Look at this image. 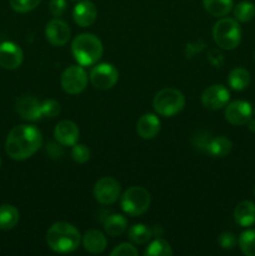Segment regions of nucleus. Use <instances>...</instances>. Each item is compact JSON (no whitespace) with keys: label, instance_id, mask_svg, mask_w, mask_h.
I'll return each instance as SVG.
<instances>
[{"label":"nucleus","instance_id":"f257e3e1","mask_svg":"<svg viewBox=\"0 0 255 256\" xmlns=\"http://www.w3.org/2000/svg\"><path fill=\"white\" fill-rule=\"evenodd\" d=\"M42 145L40 130L34 125H18L8 134L5 152L12 160L29 159Z\"/></svg>","mask_w":255,"mask_h":256},{"label":"nucleus","instance_id":"f03ea898","mask_svg":"<svg viewBox=\"0 0 255 256\" xmlns=\"http://www.w3.org/2000/svg\"><path fill=\"white\" fill-rule=\"evenodd\" d=\"M80 232L74 225L65 222H55L46 232L48 246L55 252L66 254L78 249L80 244Z\"/></svg>","mask_w":255,"mask_h":256},{"label":"nucleus","instance_id":"7ed1b4c3","mask_svg":"<svg viewBox=\"0 0 255 256\" xmlns=\"http://www.w3.org/2000/svg\"><path fill=\"white\" fill-rule=\"evenodd\" d=\"M102 52L104 49L99 38L89 32L78 35L72 42V56L82 66L94 65L102 58Z\"/></svg>","mask_w":255,"mask_h":256},{"label":"nucleus","instance_id":"20e7f679","mask_svg":"<svg viewBox=\"0 0 255 256\" xmlns=\"http://www.w3.org/2000/svg\"><path fill=\"white\" fill-rule=\"evenodd\" d=\"M212 36L218 46L224 50H232L242 42V29L236 19L222 18L212 28Z\"/></svg>","mask_w":255,"mask_h":256},{"label":"nucleus","instance_id":"39448f33","mask_svg":"<svg viewBox=\"0 0 255 256\" xmlns=\"http://www.w3.org/2000/svg\"><path fill=\"white\" fill-rule=\"evenodd\" d=\"M155 112L165 118H170L182 112L185 106V98L182 92L174 88H165L156 92L154 98Z\"/></svg>","mask_w":255,"mask_h":256},{"label":"nucleus","instance_id":"423d86ee","mask_svg":"<svg viewBox=\"0 0 255 256\" xmlns=\"http://www.w3.org/2000/svg\"><path fill=\"white\" fill-rule=\"evenodd\" d=\"M152 196L146 189L142 186L129 188L122 196V209L130 216H140L148 212Z\"/></svg>","mask_w":255,"mask_h":256},{"label":"nucleus","instance_id":"0eeeda50","mask_svg":"<svg viewBox=\"0 0 255 256\" xmlns=\"http://www.w3.org/2000/svg\"><path fill=\"white\" fill-rule=\"evenodd\" d=\"M62 90L70 95H76L84 92L88 84L86 72L82 65H72L64 70L60 78Z\"/></svg>","mask_w":255,"mask_h":256},{"label":"nucleus","instance_id":"6e6552de","mask_svg":"<svg viewBox=\"0 0 255 256\" xmlns=\"http://www.w3.org/2000/svg\"><path fill=\"white\" fill-rule=\"evenodd\" d=\"M118 80H119V72L116 68L108 62L95 65L90 72V82L98 89H112Z\"/></svg>","mask_w":255,"mask_h":256},{"label":"nucleus","instance_id":"1a4fd4ad","mask_svg":"<svg viewBox=\"0 0 255 256\" xmlns=\"http://www.w3.org/2000/svg\"><path fill=\"white\" fill-rule=\"evenodd\" d=\"M94 196L100 204H114L120 198V184L110 176L102 178L94 186Z\"/></svg>","mask_w":255,"mask_h":256},{"label":"nucleus","instance_id":"9d476101","mask_svg":"<svg viewBox=\"0 0 255 256\" xmlns=\"http://www.w3.org/2000/svg\"><path fill=\"white\" fill-rule=\"evenodd\" d=\"M252 105L245 100H235L230 102L225 109V119L235 126L248 124V122L252 119Z\"/></svg>","mask_w":255,"mask_h":256},{"label":"nucleus","instance_id":"9b49d317","mask_svg":"<svg viewBox=\"0 0 255 256\" xmlns=\"http://www.w3.org/2000/svg\"><path fill=\"white\" fill-rule=\"evenodd\" d=\"M24 52L22 48L12 42H4L0 44V66L6 70H14L22 65Z\"/></svg>","mask_w":255,"mask_h":256},{"label":"nucleus","instance_id":"f8f14e48","mask_svg":"<svg viewBox=\"0 0 255 256\" xmlns=\"http://www.w3.org/2000/svg\"><path fill=\"white\" fill-rule=\"evenodd\" d=\"M230 99L229 90L220 84H215L205 89L202 95V102L205 108L219 110L228 104Z\"/></svg>","mask_w":255,"mask_h":256},{"label":"nucleus","instance_id":"ddd939ff","mask_svg":"<svg viewBox=\"0 0 255 256\" xmlns=\"http://www.w3.org/2000/svg\"><path fill=\"white\" fill-rule=\"evenodd\" d=\"M45 36L54 46H64L70 39V29L65 22L60 19L50 20L45 28Z\"/></svg>","mask_w":255,"mask_h":256},{"label":"nucleus","instance_id":"4468645a","mask_svg":"<svg viewBox=\"0 0 255 256\" xmlns=\"http://www.w3.org/2000/svg\"><path fill=\"white\" fill-rule=\"evenodd\" d=\"M16 112L28 122H36L42 118V102L32 96L20 98L15 105Z\"/></svg>","mask_w":255,"mask_h":256},{"label":"nucleus","instance_id":"2eb2a0df","mask_svg":"<svg viewBox=\"0 0 255 256\" xmlns=\"http://www.w3.org/2000/svg\"><path fill=\"white\" fill-rule=\"evenodd\" d=\"M54 136L62 146H72L79 139V128L70 120H62L55 126Z\"/></svg>","mask_w":255,"mask_h":256},{"label":"nucleus","instance_id":"dca6fc26","mask_svg":"<svg viewBox=\"0 0 255 256\" xmlns=\"http://www.w3.org/2000/svg\"><path fill=\"white\" fill-rule=\"evenodd\" d=\"M96 6L94 5V2H89V0L79 2L74 6V10H72L74 22L82 28H88L94 24L95 20H96Z\"/></svg>","mask_w":255,"mask_h":256},{"label":"nucleus","instance_id":"f3484780","mask_svg":"<svg viewBox=\"0 0 255 256\" xmlns=\"http://www.w3.org/2000/svg\"><path fill=\"white\" fill-rule=\"evenodd\" d=\"M136 132L142 139H152L160 132V120L155 114H144L140 116L136 124Z\"/></svg>","mask_w":255,"mask_h":256},{"label":"nucleus","instance_id":"a211bd4d","mask_svg":"<svg viewBox=\"0 0 255 256\" xmlns=\"http://www.w3.org/2000/svg\"><path fill=\"white\" fill-rule=\"evenodd\" d=\"M106 238L99 230H89L82 236V246L90 254H100L106 249Z\"/></svg>","mask_w":255,"mask_h":256},{"label":"nucleus","instance_id":"6ab92c4d","mask_svg":"<svg viewBox=\"0 0 255 256\" xmlns=\"http://www.w3.org/2000/svg\"><path fill=\"white\" fill-rule=\"evenodd\" d=\"M234 219L238 225L249 228L255 224V204L249 200L239 202L234 210Z\"/></svg>","mask_w":255,"mask_h":256},{"label":"nucleus","instance_id":"aec40b11","mask_svg":"<svg viewBox=\"0 0 255 256\" xmlns=\"http://www.w3.org/2000/svg\"><path fill=\"white\" fill-rule=\"evenodd\" d=\"M19 222V212L15 206L10 204H4L0 206V230L6 232L16 226Z\"/></svg>","mask_w":255,"mask_h":256},{"label":"nucleus","instance_id":"412c9836","mask_svg":"<svg viewBox=\"0 0 255 256\" xmlns=\"http://www.w3.org/2000/svg\"><path fill=\"white\" fill-rule=\"evenodd\" d=\"M228 82L232 90L242 92L249 86L250 72L244 68H235L230 72L229 76H228Z\"/></svg>","mask_w":255,"mask_h":256},{"label":"nucleus","instance_id":"4be33fe9","mask_svg":"<svg viewBox=\"0 0 255 256\" xmlns=\"http://www.w3.org/2000/svg\"><path fill=\"white\" fill-rule=\"evenodd\" d=\"M202 4L210 15L216 18L228 15L234 6L232 0H202Z\"/></svg>","mask_w":255,"mask_h":256},{"label":"nucleus","instance_id":"5701e85b","mask_svg":"<svg viewBox=\"0 0 255 256\" xmlns=\"http://www.w3.org/2000/svg\"><path fill=\"white\" fill-rule=\"evenodd\" d=\"M128 220L120 214H112L104 222V230L110 236H119L126 230Z\"/></svg>","mask_w":255,"mask_h":256},{"label":"nucleus","instance_id":"b1692460","mask_svg":"<svg viewBox=\"0 0 255 256\" xmlns=\"http://www.w3.org/2000/svg\"><path fill=\"white\" fill-rule=\"evenodd\" d=\"M232 144L228 138L218 136L210 140L206 146V152L214 158H224L232 152Z\"/></svg>","mask_w":255,"mask_h":256},{"label":"nucleus","instance_id":"393cba45","mask_svg":"<svg viewBox=\"0 0 255 256\" xmlns=\"http://www.w3.org/2000/svg\"><path fill=\"white\" fill-rule=\"evenodd\" d=\"M129 239L135 244H146L152 236V230L144 224H136L128 230Z\"/></svg>","mask_w":255,"mask_h":256},{"label":"nucleus","instance_id":"a878e982","mask_svg":"<svg viewBox=\"0 0 255 256\" xmlns=\"http://www.w3.org/2000/svg\"><path fill=\"white\" fill-rule=\"evenodd\" d=\"M240 250L246 256H255V229H249L242 232L238 239Z\"/></svg>","mask_w":255,"mask_h":256},{"label":"nucleus","instance_id":"bb28decb","mask_svg":"<svg viewBox=\"0 0 255 256\" xmlns=\"http://www.w3.org/2000/svg\"><path fill=\"white\" fill-rule=\"evenodd\" d=\"M234 16L238 22H248L255 16V5L250 2H242L234 8Z\"/></svg>","mask_w":255,"mask_h":256},{"label":"nucleus","instance_id":"cd10ccee","mask_svg":"<svg viewBox=\"0 0 255 256\" xmlns=\"http://www.w3.org/2000/svg\"><path fill=\"white\" fill-rule=\"evenodd\" d=\"M146 256H172V250L169 242L162 239H156L145 250Z\"/></svg>","mask_w":255,"mask_h":256},{"label":"nucleus","instance_id":"c85d7f7f","mask_svg":"<svg viewBox=\"0 0 255 256\" xmlns=\"http://www.w3.org/2000/svg\"><path fill=\"white\" fill-rule=\"evenodd\" d=\"M42 0H10V6L16 12H29L34 10Z\"/></svg>","mask_w":255,"mask_h":256},{"label":"nucleus","instance_id":"c756f323","mask_svg":"<svg viewBox=\"0 0 255 256\" xmlns=\"http://www.w3.org/2000/svg\"><path fill=\"white\" fill-rule=\"evenodd\" d=\"M72 156L74 159V162H76L78 164H84V162H86L90 159L89 148L82 144L72 145Z\"/></svg>","mask_w":255,"mask_h":256},{"label":"nucleus","instance_id":"7c9ffc66","mask_svg":"<svg viewBox=\"0 0 255 256\" xmlns=\"http://www.w3.org/2000/svg\"><path fill=\"white\" fill-rule=\"evenodd\" d=\"M60 114V104L56 100H45L42 102V118H55Z\"/></svg>","mask_w":255,"mask_h":256},{"label":"nucleus","instance_id":"2f4dec72","mask_svg":"<svg viewBox=\"0 0 255 256\" xmlns=\"http://www.w3.org/2000/svg\"><path fill=\"white\" fill-rule=\"evenodd\" d=\"M139 254L136 248L132 244H128V242H122V244L118 245L110 255L112 256H136Z\"/></svg>","mask_w":255,"mask_h":256},{"label":"nucleus","instance_id":"473e14b6","mask_svg":"<svg viewBox=\"0 0 255 256\" xmlns=\"http://www.w3.org/2000/svg\"><path fill=\"white\" fill-rule=\"evenodd\" d=\"M238 239L232 232H222L219 236V245L222 248V249H232L236 245Z\"/></svg>","mask_w":255,"mask_h":256},{"label":"nucleus","instance_id":"72a5a7b5","mask_svg":"<svg viewBox=\"0 0 255 256\" xmlns=\"http://www.w3.org/2000/svg\"><path fill=\"white\" fill-rule=\"evenodd\" d=\"M50 12H52L54 16L59 18L66 10V0H50Z\"/></svg>","mask_w":255,"mask_h":256},{"label":"nucleus","instance_id":"f704fd0d","mask_svg":"<svg viewBox=\"0 0 255 256\" xmlns=\"http://www.w3.org/2000/svg\"><path fill=\"white\" fill-rule=\"evenodd\" d=\"M46 152L50 155V158H52V159H58V158H60L64 154L62 148L60 146L59 144H56V142H49V144L46 145Z\"/></svg>","mask_w":255,"mask_h":256},{"label":"nucleus","instance_id":"c9c22d12","mask_svg":"<svg viewBox=\"0 0 255 256\" xmlns=\"http://www.w3.org/2000/svg\"><path fill=\"white\" fill-rule=\"evenodd\" d=\"M248 128H249L250 132H255V120L254 119H250L249 122H248Z\"/></svg>","mask_w":255,"mask_h":256},{"label":"nucleus","instance_id":"e433bc0d","mask_svg":"<svg viewBox=\"0 0 255 256\" xmlns=\"http://www.w3.org/2000/svg\"><path fill=\"white\" fill-rule=\"evenodd\" d=\"M0 166H2V158H0Z\"/></svg>","mask_w":255,"mask_h":256},{"label":"nucleus","instance_id":"4c0bfd02","mask_svg":"<svg viewBox=\"0 0 255 256\" xmlns=\"http://www.w3.org/2000/svg\"><path fill=\"white\" fill-rule=\"evenodd\" d=\"M72 2H78V0H72Z\"/></svg>","mask_w":255,"mask_h":256},{"label":"nucleus","instance_id":"58836bf2","mask_svg":"<svg viewBox=\"0 0 255 256\" xmlns=\"http://www.w3.org/2000/svg\"><path fill=\"white\" fill-rule=\"evenodd\" d=\"M254 195H255V189H254Z\"/></svg>","mask_w":255,"mask_h":256}]
</instances>
